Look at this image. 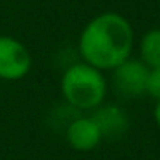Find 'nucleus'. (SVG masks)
Masks as SVG:
<instances>
[{"label":"nucleus","mask_w":160,"mask_h":160,"mask_svg":"<svg viewBox=\"0 0 160 160\" xmlns=\"http://www.w3.org/2000/svg\"><path fill=\"white\" fill-rule=\"evenodd\" d=\"M134 48V29L119 12H102L84 24L78 40L81 60L100 71H112Z\"/></svg>","instance_id":"f257e3e1"},{"label":"nucleus","mask_w":160,"mask_h":160,"mask_svg":"<svg viewBox=\"0 0 160 160\" xmlns=\"http://www.w3.org/2000/svg\"><path fill=\"white\" fill-rule=\"evenodd\" d=\"M60 93L69 107L79 112H93L105 103L108 81L103 71L86 62H74L60 78Z\"/></svg>","instance_id":"f03ea898"},{"label":"nucleus","mask_w":160,"mask_h":160,"mask_svg":"<svg viewBox=\"0 0 160 160\" xmlns=\"http://www.w3.org/2000/svg\"><path fill=\"white\" fill-rule=\"evenodd\" d=\"M33 66L31 52L22 42L9 35H0V79L19 81L29 74Z\"/></svg>","instance_id":"7ed1b4c3"},{"label":"nucleus","mask_w":160,"mask_h":160,"mask_svg":"<svg viewBox=\"0 0 160 160\" xmlns=\"http://www.w3.org/2000/svg\"><path fill=\"white\" fill-rule=\"evenodd\" d=\"M150 67H146L139 59L129 57L115 69H112V86L124 98L146 97V79Z\"/></svg>","instance_id":"20e7f679"},{"label":"nucleus","mask_w":160,"mask_h":160,"mask_svg":"<svg viewBox=\"0 0 160 160\" xmlns=\"http://www.w3.org/2000/svg\"><path fill=\"white\" fill-rule=\"evenodd\" d=\"M103 139L100 128L90 115L72 119L66 128V141L76 152H93Z\"/></svg>","instance_id":"39448f33"},{"label":"nucleus","mask_w":160,"mask_h":160,"mask_svg":"<svg viewBox=\"0 0 160 160\" xmlns=\"http://www.w3.org/2000/svg\"><path fill=\"white\" fill-rule=\"evenodd\" d=\"M90 117L100 128L103 139L119 138L129 128L128 114L124 112V108H121L119 105H114V103H102L98 108L90 112Z\"/></svg>","instance_id":"423d86ee"},{"label":"nucleus","mask_w":160,"mask_h":160,"mask_svg":"<svg viewBox=\"0 0 160 160\" xmlns=\"http://www.w3.org/2000/svg\"><path fill=\"white\" fill-rule=\"evenodd\" d=\"M139 60L146 67H160V28H152L139 40Z\"/></svg>","instance_id":"0eeeda50"},{"label":"nucleus","mask_w":160,"mask_h":160,"mask_svg":"<svg viewBox=\"0 0 160 160\" xmlns=\"http://www.w3.org/2000/svg\"><path fill=\"white\" fill-rule=\"evenodd\" d=\"M146 97L153 98L155 102L160 100V67L150 69L146 79Z\"/></svg>","instance_id":"6e6552de"},{"label":"nucleus","mask_w":160,"mask_h":160,"mask_svg":"<svg viewBox=\"0 0 160 160\" xmlns=\"http://www.w3.org/2000/svg\"><path fill=\"white\" fill-rule=\"evenodd\" d=\"M153 119H155V124L160 128V100L155 102V107H153Z\"/></svg>","instance_id":"1a4fd4ad"}]
</instances>
